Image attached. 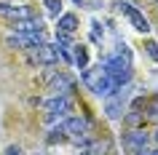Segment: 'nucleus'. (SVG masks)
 I'll list each match as a JSON object with an SVG mask.
<instances>
[{"label": "nucleus", "mask_w": 158, "mask_h": 155, "mask_svg": "<svg viewBox=\"0 0 158 155\" xmlns=\"http://www.w3.org/2000/svg\"><path fill=\"white\" fill-rule=\"evenodd\" d=\"M150 145V134L145 128H129L123 137V147L129 150V153H134V150H145V147Z\"/></svg>", "instance_id": "obj_4"}, {"label": "nucleus", "mask_w": 158, "mask_h": 155, "mask_svg": "<svg viewBox=\"0 0 158 155\" xmlns=\"http://www.w3.org/2000/svg\"><path fill=\"white\" fill-rule=\"evenodd\" d=\"M145 110H148V112H145V118H153V120H158V96L150 99L148 104H145Z\"/></svg>", "instance_id": "obj_15"}, {"label": "nucleus", "mask_w": 158, "mask_h": 155, "mask_svg": "<svg viewBox=\"0 0 158 155\" xmlns=\"http://www.w3.org/2000/svg\"><path fill=\"white\" fill-rule=\"evenodd\" d=\"M62 128H64V134L73 139L75 145L83 147L86 142H89V137H91V131H94V123L89 120V118H67V120L62 123Z\"/></svg>", "instance_id": "obj_2"}, {"label": "nucleus", "mask_w": 158, "mask_h": 155, "mask_svg": "<svg viewBox=\"0 0 158 155\" xmlns=\"http://www.w3.org/2000/svg\"><path fill=\"white\" fill-rule=\"evenodd\" d=\"M118 11H123L126 16H129V22H131V27L137 30V32H148V30H150L148 19L142 16V14H139L137 8H134V6H129L126 0H121V3H118Z\"/></svg>", "instance_id": "obj_7"}, {"label": "nucleus", "mask_w": 158, "mask_h": 155, "mask_svg": "<svg viewBox=\"0 0 158 155\" xmlns=\"http://www.w3.org/2000/svg\"><path fill=\"white\" fill-rule=\"evenodd\" d=\"M30 54H32V59H38L40 64H54V62H59V46L56 43H40V46L30 48Z\"/></svg>", "instance_id": "obj_6"}, {"label": "nucleus", "mask_w": 158, "mask_h": 155, "mask_svg": "<svg viewBox=\"0 0 158 155\" xmlns=\"http://www.w3.org/2000/svg\"><path fill=\"white\" fill-rule=\"evenodd\" d=\"M145 110H139V107H131V110H126L123 112V126H129V128H142L145 126Z\"/></svg>", "instance_id": "obj_11"}, {"label": "nucleus", "mask_w": 158, "mask_h": 155, "mask_svg": "<svg viewBox=\"0 0 158 155\" xmlns=\"http://www.w3.org/2000/svg\"><path fill=\"white\" fill-rule=\"evenodd\" d=\"M6 43H8L11 48H22V51H30V48H35V46H32V40H30L27 35H19V32L8 35V38H6Z\"/></svg>", "instance_id": "obj_13"}, {"label": "nucleus", "mask_w": 158, "mask_h": 155, "mask_svg": "<svg viewBox=\"0 0 158 155\" xmlns=\"http://www.w3.org/2000/svg\"><path fill=\"white\" fill-rule=\"evenodd\" d=\"M43 107H46V112L51 118H59V115H67L73 110V102H70V96H51V99H46Z\"/></svg>", "instance_id": "obj_8"}, {"label": "nucleus", "mask_w": 158, "mask_h": 155, "mask_svg": "<svg viewBox=\"0 0 158 155\" xmlns=\"http://www.w3.org/2000/svg\"><path fill=\"white\" fill-rule=\"evenodd\" d=\"M94 30H91V38H94V40H99V38H102V30H99V24H97V22H94Z\"/></svg>", "instance_id": "obj_19"}, {"label": "nucleus", "mask_w": 158, "mask_h": 155, "mask_svg": "<svg viewBox=\"0 0 158 155\" xmlns=\"http://www.w3.org/2000/svg\"><path fill=\"white\" fill-rule=\"evenodd\" d=\"M35 155H40V153H35Z\"/></svg>", "instance_id": "obj_25"}, {"label": "nucleus", "mask_w": 158, "mask_h": 155, "mask_svg": "<svg viewBox=\"0 0 158 155\" xmlns=\"http://www.w3.org/2000/svg\"><path fill=\"white\" fill-rule=\"evenodd\" d=\"M83 83L89 86V91H94V94L102 96V99L118 94V83L113 80L102 67H99V70H89V67H86V70H83Z\"/></svg>", "instance_id": "obj_1"}, {"label": "nucleus", "mask_w": 158, "mask_h": 155, "mask_svg": "<svg viewBox=\"0 0 158 155\" xmlns=\"http://www.w3.org/2000/svg\"><path fill=\"white\" fill-rule=\"evenodd\" d=\"M123 110H126V104L118 99V94H113V96L105 99V112H107L110 120H121V118H123Z\"/></svg>", "instance_id": "obj_10"}, {"label": "nucleus", "mask_w": 158, "mask_h": 155, "mask_svg": "<svg viewBox=\"0 0 158 155\" xmlns=\"http://www.w3.org/2000/svg\"><path fill=\"white\" fill-rule=\"evenodd\" d=\"M0 16L11 22V24H16V22H24V19H32V11L27 8V6H16V3H6V0H0Z\"/></svg>", "instance_id": "obj_3"}, {"label": "nucleus", "mask_w": 158, "mask_h": 155, "mask_svg": "<svg viewBox=\"0 0 158 155\" xmlns=\"http://www.w3.org/2000/svg\"><path fill=\"white\" fill-rule=\"evenodd\" d=\"M153 139H156V145H158V128H156V134H153Z\"/></svg>", "instance_id": "obj_22"}, {"label": "nucleus", "mask_w": 158, "mask_h": 155, "mask_svg": "<svg viewBox=\"0 0 158 155\" xmlns=\"http://www.w3.org/2000/svg\"><path fill=\"white\" fill-rule=\"evenodd\" d=\"M75 30H78V19H75V14H62L56 22V32H64V35H73Z\"/></svg>", "instance_id": "obj_12"}, {"label": "nucleus", "mask_w": 158, "mask_h": 155, "mask_svg": "<svg viewBox=\"0 0 158 155\" xmlns=\"http://www.w3.org/2000/svg\"><path fill=\"white\" fill-rule=\"evenodd\" d=\"M148 54H150V59H153V62H158V43H156V40L148 43Z\"/></svg>", "instance_id": "obj_18"}, {"label": "nucleus", "mask_w": 158, "mask_h": 155, "mask_svg": "<svg viewBox=\"0 0 158 155\" xmlns=\"http://www.w3.org/2000/svg\"><path fill=\"white\" fill-rule=\"evenodd\" d=\"M81 155H113V142L110 139H94L81 147Z\"/></svg>", "instance_id": "obj_9"}, {"label": "nucleus", "mask_w": 158, "mask_h": 155, "mask_svg": "<svg viewBox=\"0 0 158 155\" xmlns=\"http://www.w3.org/2000/svg\"><path fill=\"white\" fill-rule=\"evenodd\" d=\"M48 91H51V96H70V94L75 91V80L70 78V75L59 72V75H54V78H51Z\"/></svg>", "instance_id": "obj_5"}, {"label": "nucleus", "mask_w": 158, "mask_h": 155, "mask_svg": "<svg viewBox=\"0 0 158 155\" xmlns=\"http://www.w3.org/2000/svg\"><path fill=\"white\" fill-rule=\"evenodd\" d=\"M64 137H67V134H64V128L59 126V128H54V131L48 134V145H56V142H64Z\"/></svg>", "instance_id": "obj_16"}, {"label": "nucleus", "mask_w": 158, "mask_h": 155, "mask_svg": "<svg viewBox=\"0 0 158 155\" xmlns=\"http://www.w3.org/2000/svg\"><path fill=\"white\" fill-rule=\"evenodd\" d=\"M150 155H158V150H150Z\"/></svg>", "instance_id": "obj_23"}, {"label": "nucleus", "mask_w": 158, "mask_h": 155, "mask_svg": "<svg viewBox=\"0 0 158 155\" xmlns=\"http://www.w3.org/2000/svg\"><path fill=\"white\" fill-rule=\"evenodd\" d=\"M75 3H81V6H83V3H86V0H75Z\"/></svg>", "instance_id": "obj_24"}, {"label": "nucleus", "mask_w": 158, "mask_h": 155, "mask_svg": "<svg viewBox=\"0 0 158 155\" xmlns=\"http://www.w3.org/2000/svg\"><path fill=\"white\" fill-rule=\"evenodd\" d=\"M6 155H22V147H19V145H11L8 150H6Z\"/></svg>", "instance_id": "obj_20"}, {"label": "nucleus", "mask_w": 158, "mask_h": 155, "mask_svg": "<svg viewBox=\"0 0 158 155\" xmlns=\"http://www.w3.org/2000/svg\"><path fill=\"white\" fill-rule=\"evenodd\" d=\"M131 155H150V147H145V150H134Z\"/></svg>", "instance_id": "obj_21"}, {"label": "nucleus", "mask_w": 158, "mask_h": 155, "mask_svg": "<svg viewBox=\"0 0 158 155\" xmlns=\"http://www.w3.org/2000/svg\"><path fill=\"white\" fill-rule=\"evenodd\" d=\"M46 3V8H48V14L51 16H56L59 19V8H62V0H43Z\"/></svg>", "instance_id": "obj_17"}, {"label": "nucleus", "mask_w": 158, "mask_h": 155, "mask_svg": "<svg viewBox=\"0 0 158 155\" xmlns=\"http://www.w3.org/2000/svg\"><path fill=\"white\" fill-rule=\"evenodd\" d=\"M73 62L81 67V70L89 67V51H86V46H73Z\"/></svg>", "instance_id": "obj_14"}]
</instances>
